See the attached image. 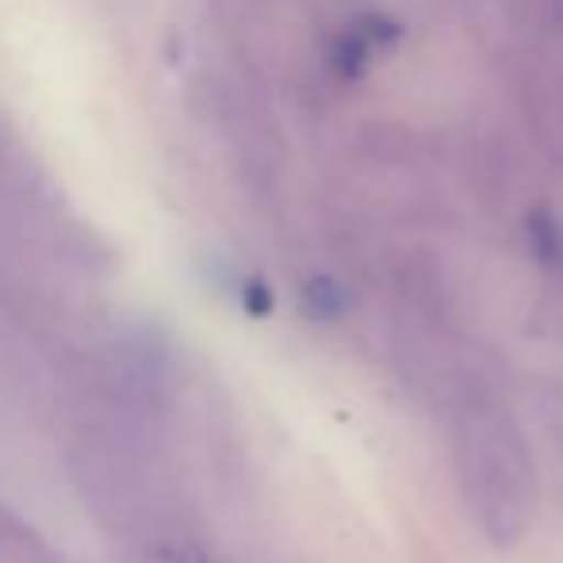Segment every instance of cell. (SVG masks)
<instances>
[{"instance_id": "obj_6", "label": "cell", "mask_w": 563, "mask_h": 563, "mask_svg": "<svg viewBox=\"0 0 563 563\" xmlns=\"http://www.w3.org/2000/svg\"><path fill=\"white\" fill-rule=\"evenodd\" d=\"M174 563H209V560H205V555L197 552V548H181V552L174 555Z\"/></svg>"}, {"instance_id": "obj_3", "label": "cell", "mask_w": 563, "mask_h": 563, "mask_svg": "<svg viewBox=\"0 0 563 563\" xmlns=\"http://www.w3.org/2000/svg\"><path fill=\"white\" fill-rule=\"evenodd\" d=\"M301 306H306V313L313 317V321H336V317H344L347 298L336 282L317 274V278L306 282V290H301Z\"/></svg>"}, {"instance_id": "obj_4", "label": "cell", "mask_w": 563, "mask_h": 563, "mask_svg": "<svg viewBox=\"0 0 563 563\" xmlns=\"http://www.w3.org/2000/svg\"><path fill=\"white\" fill-rule=\"evenodd\" d=\"M371 51L375 47L367 43V35H363L360 27H352V32H344L336 43H332V51H329L332 70H336L340 78H360L371 63Z\"/></svg>"}, {"instance_id": "obj_1", "label": "cell", "mask_w": 563, "mask_h": 563, "mask_svg": "<svg viewBox=\"0 0 563 563\" xmlns=\"http://www.w3.org/2000/svg\"><path fill=\"white\" fill-rule=\"evenodd\" d=\"M460 478L486 540L517 544L532 521V463L517 424L486 390H471L460 406Z\"/></svg>"}, {"instance_id": "obj_5", "label": "cell", "mask_w": 563, "mask_h": 563, "mask_svg": "<svg viewBox=\"0 0 563 563\" xmlns=\"http://www.w3.org/2000/svg\"><path fill=\"white\" fill-rule=\"evenodd\" d=\"M243 301H247V313L266 317L271 313V290H266V282L258 278H243Z\"/></svg>"}, {"instance_id": "obj_2", "label": "cell", "mask_w": 563, "mask_h": 563, "mask_svg": "<svg viewBox=\"0 0 563 563\" xmlns=\"http://www.w3.org/2000/svg\"><path fill=\"white\" fill-rule=\"evenodd\" d=\"M525 235H529V251L540 266L563 271V220L548 205H537L525 217Z\"/></svg>"}, {"instance_id": "obj_7", "label": "cell", "mask_w": 563, "mask_h": 563, "mask_svg": "<svg viewBox=\"0 0 563 563\" xmlns=\"http://www.w3.org/2000/svg\"><path fill=\"white\" fill-rule=\"evenodd\" d=\"M548 16L563 24V0H548Z\"/></svg>"}]
</instances>
